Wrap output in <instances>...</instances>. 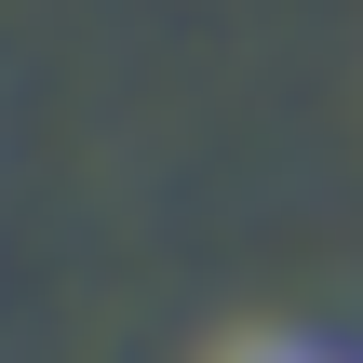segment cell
Instances as JSON below:
<instances>
[{
  "mask_svg": "<svg viewBox=\"0 0 363 363\" xmlns=\"http://www.w3.org/2000/svg\"><path fill=\"white\" fill-rule=\"evenodd\" d=\"M216 363H363V350H337V337H242V350H216Z\"/></svg>",
  "mask_w": 363,
  "mask_h": 363,
  "instance_id": "cell-1",
  "label": "cell"
}]
</instances>
